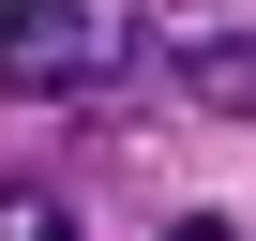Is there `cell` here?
Here are the masks:
<instances>
[{"mask_svg": "<svg viewBox=\"0 0 256 241\" xmlns=\"http://www.w3.org/2000/svg\"><path fill=\"white\" fill-rule=\"evenodd\" d=\"M106 76H120L106 0H0V90L16 106H60V90H106Z\"/></svg>", "mask_w": 256, "mask_h": 241, "instance_id": "cell-1", "label": "cell"}, {"mask_svg": "<svg viewBox=\"0 0 256 241\" xmlns=\"http://www.w3.org/2000/svg\"><path fill=\"white\" fill-rule=\"evenodd\" d=\"M166 90H181V106H211V120H256V30L181 46V60H166Z\"/></svg>", "mask_w": 256, "mask_h": 241, "instance_id": "cell-2", "label": "cell"}, {"mask_svg": "<svg viewBox=\"0 0 256 241\" xmlns=\"http://www.w3.org/2000/svg\"><path fill=\"white\" fill-rule=\"evenodd\" d=\"M0 241H90L60 181H0Z\"/></svg>", "mask_w": 256, "mask_h": 241, "instance_id": "cell-3", "label": "cell"}, {"mask_svg": "<svg viewBox=\"0 0 256 241\" xmlns=\"http://www.w3.org/2000/svg\"><path fill=\"white\" fill-rule=\"evenodd\" d=\"M166 241H241V226H226V211H181V226H166Z\"/></svg>", "mask_w": 256, "mask_h": 241, "instance_id": "cell-4", "label": "cell"}]
</instances>
